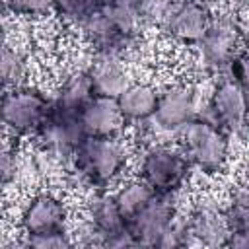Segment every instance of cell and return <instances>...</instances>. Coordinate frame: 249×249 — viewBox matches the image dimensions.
Listing matches in <instances>:
<instances>
[{"label":"cell","mask_w":249,"mask_h":249,"mask_svg":"<svg viewBox=\"0 0 249 249\" xmlns=\"http://www.w3.org/2000/svg\"><path fill=\"white\" fill-rule=\"evenodd\" d=\"M130 146L124 136L95 138L88 136L66 165L68 177L88 191L117 187L128 169Z\"/></svg>","instance_id":"6da1fadb"},{"label":"cell","mask_w":249,"mask_h":249,"mask_svg":"<svg viewBox=\"0 0 249 249\" xmlns=\"http://www.w3.org/2000/svg\"><path fill=\"white\" fill-rule=\"evenodd\" d=\"M74 239L76 245L136 247V241L128 230V222L123 216L113 191L109 189L88 191L82 222L74 233Z\"/></svg>","instance_id":"7a4b0ae2"},{"label":"cell","mask_w":249,"mask_h":249,"mask_svg":"<svg viewBox=\"0 0 249 249\" xmlns=\"http://www.w3.org/2000/svg\"><path fill=\"white\" fill-rule=\"evenodd\" d=\"M243 35L245 31L233 12L214 14L204 37L195 47H189L195 72L204 78L226 76L233 58L241 53Z\"/></svg>","instance_id":"3957f363"},{"label":"cell","mask_w":249,"mask_h":249,"mask_svg":"<svg viewBox=\"0 0 249 249\" xmlns=\"http://www.w3.org/2000/svg\"><path fill=\"white\" fill-rule=\"evenodd\" d=\"M177 140L185 150L195 171L206 177L224 175L231 161V136L214 121L196 115L179 134Z\"/></svg>","instance_id":"277c9868"},{"label":"cell","mask_w":249,"mask_h":249,"mask_svg":"<svg viewBox=\"0 0 249 249\" xmlns=\"http://www.w3.org/2000/svg\"><path fill=\"white\" fill-rule=\"evenodd\" d=\"M193 165L179 142L156 140L142 148L136 175L142 177L158 195H179L187 185Z\"/></svg>","instance_id":"5b68a950"},{"label":"cell","mask_w":249,"mask_h":249,"mask_svg":"<svg viewBox=\"0 0 249 249\" xmlns=\"http://www.w3.org/2000/svg\"><path fill=\"white\" fill-rule=\"evenodd\" d=\"M53 107L51 93L29 84L18 89L4 91L2 97V123L4 132L12 138H31Z\"/></svg>","instance_id":"8992f818"},{"label":"cell","mask_w":249,"mask_h":249,"mask_svg":"<svg viewBox=\"0 0 249 249\" xmlns=\"http://www.w3.org/2000/svg\"><path fill=\"white\" fill-rule=\"evenodd\" d=\"M198 113L220 124L230 136L249 140V93L231 78L222 76L214 82Z\"/></svg>","instance_id":"52a82bcc"},{"label":"cell","mask_w":249,"mask_h":249,"mask_svg":"<svg viewBox=\"0 0 249 249\" xmlns=\"http://www.w3.org/2000/svg\"><path fill=\"white\" fill-rule=\"evenodd\" d=\"M31 138L41 156H47L49 160L58 161L66 167L78 148L88 138V134L82 126L78 113L51 107L47 119Z\"/></svg>","instance_id":"ba28073f"},{"label":"cell","mask_w":249,"mask_h":249,"mask_svg":"<svg viewBox=\"0 0 249 249\" xmlns=\"http://www.w3.org/2000/svg\"><path fill=\"white\" fill-rule=\"evenodd\" d=\"M200 111L198 91L193 82H173L160 89L158 107L152 119V124L156 132L171 134L177 138V134L196 119Z\"/></svg>","instance_id":"9c48e42d"},{"label":"cell","mask_w":249,"mask_h":249,"mask_svg":"<svg viewBox=\"0 0 249 249\" xmlns=\"http://www.w3.org/2000/svg\"><path fill=\"white\" fill-rule=\"evenodd\" d=\"M70 216L72 212L64 196H60L51 189L37 191L21 206L19 220H18L19 233L37 235V233L68 231Z\"/></svg>","instance_id":"30bf717a"},{"label":"cell","mask_w":249,"mask_h":249,"mask_svg":"<svg viewBox=\"0 0 249 249\" xmlns=\"http://www.w3.org/2000/svg\"><path fill=\"white\" fill-rule=\"evenodd\" d=\"M214 12L206 0H173L158 31L181 47H195L206 33Z\"/></svg>","instance_id":"8fae6325"},{"label":"cell","mask_w":249,"mask_h":249,"mask_svg":"<svg viewBox=\"0 0 249 249\" xmlns=\"http://www.w3.org/2000/svg\"><path fill=\"white\" fill-rule=\"evenodd\" d=\"M78 33L95 56H117L126 60L142 43V37L123 33L99 8L78 25Z\"/></svg>","instance_id":"7c38bea8"},{"label":"cell","mask_w":249,"mask_h":249,"mask_svg":"<svg viewBox=\"0 0 249 249\" xmlns=\"http://www.w3.org/2000/svg\"><path fill=\"white\" fill-rule=\"evenodd\" d=\"M191 245L226 247L230 226L224 202L214 196H200L187 214H183Z\"/></svg>","instance_id":"4fadbf2b"},{"label":"cell","mask_w":249,"mask_h":249,"mask_svg":"<svg viewBox=\"0 0 249 249\" xmlns=\"http://www.w3.org/2000/svg\"><path fill=\"white\" fill-rule=\"evenodd\" d=\"M175 195H158L128 220V230L136 241V247H158L163 233L171 228L179 216Z\"/></svg>","instance_id":"5bb4252c"},{"label":"cell","mask_w":249,"mask_h":249,"mask_svg":"<svg viewBox=\"0 0 249 249\" xmlns=\"http://www.w3.org/2000/svg\"><path fill=\"white\" fill-rule=\"evenodd\" d=\"M80 121L88 136L117 138L128 132V123L121 113L117 99L93 95L80 111Z\"/></svg>","instance_id":"9a60e30c"},{"label":"cell","mask_w":249,"mask_h":249,"mask_svg":"<svg viewBox=\"0 0 249 249\" xmlns=\"http://www.w3.org/2000/svg\"><path fill=\"white\" fill-rule=\"evenodd\" d=\"M95 95L91 76L86 66H74L62 74L58 80L56 88L51 93L53 107L68 111V113H78L86 107V103Z\"/></svg>","instance_id":"2e32d148"},{"label":"cell","mask_w":249,"mask_h":249,"mask_svg":"<svg viewBox=\"0 0 249 249\" xmlns=\"http://www.w3.org/2000/svg\"><path fill=\"white\" fill-rule=\"evenodd\" d=\"M88 70L91 76L95 95L117 99L132 84V76L128 72L126 60L117 58V56L91 54V58L88 62Z\"/></svg>","instance_id":"e0dca14e"},{"label":"cell","mask_w":249,"mask_h":249,"mask_svg":"<svg viewBox=\"0 0 249 249\" xmlns=\"http://www.w3.org/2000/svg\"><path fill=\"white\" fill-rule=\"evenodd\" d=\"M158 99H160V88L144 80L138 82L132 80V84L117 97V103L128 123V128L134 124L150 123L154 119Z\"/></svg>","instance_id":"ac0fdd59"},{"label":"cell","mask_w":249,"mask_h":249,"mask_svg":"<svg viewBox=\"0 0 249 249\" xmlns=\"http://www.w3.org/2000/svg\"><path fill=\"white\" fill-rule=\"evenodd\" d=\"M0 72H2L4 91L29 86L31 62L23 47L18 45L16 41H10V39L4 41L2 53H0Z\"/></svg>","instance_id":"d6986e66"},{"label":"cell","mask_w":249,"mask_h":249,"mask_svg":"<svg viewBox=\"0 0 249 249\" xmlns=\"http://www.w3.org/2000/svg\"><path fill=\"white\" fill-rule=\"evenodd\" d=\"M113 196L123 212V216L126 218V222L136 216L154 196H156V191L142 179V177H126L123 179L117 189L113 191Z\"/></svg>","instance_id":"ffe728a7"},{"label":"cell","mask_w":249,"mask_h":249,"mask_svg":"<svg viewBox=\"0 0 249 249\" xmlns=\"http://www.w3.org/2000/svg\"><path fill=\"white\" fill-rule=\"evenodd\" d=\"M19 138H12L6 134L4 150H2V161H0V175L4 189H10L18 177L23 173V158L19 150Z\"/></svg>","instance_id":"44dd1931"},{"label":"cell","mask_w":249,"mask_h":249,"mask_svg":"<svg viewBox=\"0 0 249 249\" xmlns=\"http://www.w3.org/2000/svg\"><path fill=\"white\" fill-rule=\"evenodd\" d=\"M95 10H97L95 0H53V14L62 23L74 27H78Z\"/></svg>","instance_id":"7402d4cb"},{"label":"cell","mask_w":249,"mask_h":249,"mask_svg":"<svg viewBox=\"0 0 249 249\" xmlns=\"http://www.w3.org/2000/svg\"><path fill=\"white\" fill-rule=\"evenodd\" d=\"M25 247V249H64L76 245L74 233L68 231H53V233H37V235H21L19 241L12 243V247Z\"/></svg>","instance_id":"603a6c76"},{"label":"cell","mask_w":249,"mask_h":249,"mask_svg":"<svg viewBox=\"0 0 249 249\" xmlns=\"http://www.w3.org/2000/svg\"><path fill=\"white\" fill-rule=\"evenodd\" d=\"M4 10L14 18L37 19L53 14V0H4Z\"/></svg>","instance_id":"cb8c5ba5"},{"label":"cell","mask_w":249,"mask_h":249,"mask_svg":"<svg viewBox=\"0 0 249 249\" xmlns=\"http://www.w3.org/2000/svg\"><path fill=\"white\" fill-rule=\"evenodd\" d=\"M228 78H231L233 82H237L247 93H249V49L241 51L233 62L230 64V70L226 74Z\"/></svg>","instance_id":"d4e9b609"},{"label":"cell","mask_w":249,"mask_h":249,"mask_svg":"<svg viewBox=\"0 0 249 249\" xmlns=\"http://www.w3.org/2000/svg\"><path fill=\"white\" fill-rule=\"evenodd\" d=\"M226 247H239V249H249V233H245V231H230Z\"/></svg>","instance_id":"484cf974"},{"label":"cell","mask_w":249,"mask_h":249,"mask_svg":"<svg viewBox=\"0 0 249 249\" xmlns=\"http://www.w3.org/2000/svg\"><path fill=\"white\" fill-rule=\"evenodd\" d=\"M97 2V8H101V6H105V4H111V2H115V0H95Z\"/></svg>","instance_id":"4316f807"},{"label":"cell","mask_w":249,"mask_h":249,"mask_svg":"<svg viewBox=\"0 0 249 249\" xmlns=\"http://www.w3.org/2000/svg\"><path fill=\"white\" fill-rule=\"evenodd\" d=\"M245 43H247V49H249V31H247V37H245Z\"/></svg>","instance_id":"83f0119b"}]
</instances>
